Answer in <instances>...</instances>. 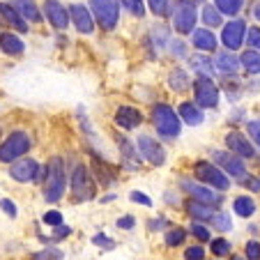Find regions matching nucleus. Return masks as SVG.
<instances>
[{
  "mask_svg": "<svg viewBox=\"0 0 260 260\" xmlns=\"http://www.w3.org/2000/svg\"><path fill=\"white\" fill-rule=\"evenodd\" d=\"M150 122H152L154 132L164 138V141H175L182 134V120L177 115V111H173V106L168 104H154L150 111Z\"/></svg>",
  "mask_w": 260,
  "mask_h": 260,
  "instance_id": "obj_1",
  "label": "nucleus"
},
{
  "mask_svg": "<svg viewBox=\"0 0 260 260\" xmlns=\"http://www.w3.org/2000/svg\"><path fill=\"white\" fill-rule=\"evenodd\" d=\"M44 201L55 205L62 201L64 191H67V173H64L62 157H51L46 164V180H44Z\"/></svg>",
  "mask_w": 260,
  "mask_h": 260,
  "instance_id": "obj_2",
  "label": "nucleus"
},
{
  "mask_svg": "<svg viewBox=\"0 0 260 260\" xmlns=\"http://www.w3.org/2000/svg\"><path fill=\"white\" fill-rule=\"evenodd\" d=\"M69 189H72V203H88L97 196V184L92 180V173L85 164H76L72 168L69 177Z\"/></svg>",
  "mask_w": 260,
  "mask_h": 260,
  "instance_id": "obj_3",
  "label": "nucleus"
},
{
  "mask_svg": "<svg viewBox=\"0 0 260 260\" xmlns=\"http://www.w3.org/2000/svg\"><path fill=\"white\" fill-rule=\"evenodd\" d=\"M193 180L205 184V187H210V189H214V191H219V193H226L233 184L231 177L212 161H196L193 164Z\"/></svg>",
  "mask_w": 260,
  "mask_h": 260,
  "instance_id": "obj_4",
  "label": "nucleus"
},
{
  "mask_svg": "<svg viewBox=\"0 0 260 260\" xmlns=\"http://www.w3.org/2000/svg\"><path fill=\"white\" fill-rule=\"evenodd\" d=\"M32 150V141L23 129L7 134V138L0 143V164H14L19 159H23L25 154Z\"/></svg>",
  "mask_w": 260,
  "mask_h": 260,
  "instance_id": "obj_5",
  "label": "nucleus"
},
{
  "mask_svg": "<svg viewBox=\"0 0 260 260\" xmlns=\"http://www.w3.org/2000/svg\"><path fill=\"white\" fill-rule=\"evenodd\" d=\"M180 189L184 193H187L191 201H198V203H205V205L210 207H219L221 203H223V193L214 191V189L205 187V184H201V182L191 180V177H180Z\"/></svg>",
  "mask_w": 260,
  "mask_h": 260,
  "instance_id": "obj_6",
  "label": "nucleus"
},
{
  "mask_svg": "<svg viewBox=\"0 0 260 260\" xmlns=\"http://www.w3.org/2000/svg\"><path fill=\"white\" fill-rule=\"evenodd\" d=\"M136 147H138L141 159L143 161H147L150 166L161 168L164 164H166V150H164L161 143H159L154 136H150V134H138Z\"/></svg>",
  "mask_w": 260,
  "mask_h": 260,
  "instance_id": "obj_7",
  "label": "nucleus"
},
{
  "mask_svg": "<svg viewBox=\"0 0 260 260\" xmlns=\"http://www.w3.org/2000/svg\"><path fill=\"white\" fill-rule=\"evenodd\" d=\"M193 104L198 108H216L219 106V88L214 85V81L207 76H198L193 81Z\"/></svg>",
  "mask_w": 260,
  "mask_h": 260,
  "instance_id": "obj_8",
  "label": "nucleus"
},
{
  "mask_svg": "<svg viewBox=\"0 0 260 260\" xmlns=\"http://www.w3.org/2000/svg\"><path fill=\"white\" fill-rule=\"evenodd\" d=\"M212 164H216V166L226 173L228 177H235L237 182H240L244 175H249L244 159L235 157V154L228 152V150L226 152H223V150H214V152H212Z\"/></svg>",
  "mask_w": 260,
  "mask_h": 260,
  "instance_id": "obj_9",
  "label": "nucleus"
},
{
  "mask_svg": "<svg viewBox=\"0 0 260 260\" xmlns=\"http://www.w3.org/2000/svg\"><path fill=\"white\" fill-rule=\"evenodd\" d=\"M90 10L102 28H115V23H118V3L115 0H90Z\"/></svg>",
  "mask_w": 260,
  "mask_h": 260,
  "instance_id": "obj_10",
  "label": "nucleus"
},
{
  "mask_svg": "<svg viewBox=\"0 0 260 260\" xmlns=\"http://www.w3.org/2000/svg\"><path fill=\"white\" fill-rule=\"evenodd\" d=\"M7 173H10V177L14 182H19V184H30V182L37 180L40 164L35 161V159H30V157H23V159H19V161L10 164Z\"/></svg>",
  "mask_w": 260,
  "mask_h": 260,
  "instance_id": "obj_11",
  "label": "nucleus"
},
{
  "mask_svg": "<svg viewBox=\"0 0 260 260\" xmlns=\"http://www.w3.org/2000/svg\"><path fill=\"white\" fill-rule=\"evenodd\" d=\"M226 147H228V152H233L235 157L240 159H253L255 157V145L251 143L249 136H244L242 132H231L226 134Z\"/></svg>",
  "mask_w": 260,
  "mask_h": 260,
  "instance_id": "obj_12",
  "label": "nucleus"
},
{
  "mask_svg": "<svg viewBox=\"0 0 260 260\" xmlns=\"http://www.w3.org/2000/svg\"><path fill=\"white\" fill-rule=\"evenodd\" d=\"M115 141H118V150H120V159H122V166L127 168V171H141V154H138V147L136 143H132V138L122 136V134H118L115 136Z\"/></svg>",
  "mask_w": 260,
  "mask_h": 260,
  "instance_id": "obj_13",
  "label": "nucleus"
},
{
  "mask_svg": "<svg viewBox=\"0 0 260 260\" xmlns=\"http://www.w3.org/2000/svg\"><path fill=\"white\" fill-rule=\"evenodd\" d=\"M246 37V23L240 19L231 21V23L223 25V32H221V42H223V46H226L228 51H235L242 46V42H244Z\"/></svg>",
  "mask_w": 260,
  "mask_h": 260,
  "instance_id": "obj_14",
  "label": "nucleus"
},
{
  "mask_svg": "<svg viewBox=\"0 0 260 260\" xmlns=\"http://www.w3.org/2000/svg\"><path fill=\"white\" fill-rule=\"evenodd\" d=\"M115 124L124 132H132V129H138L143 124V113L136 106H120L115 111Z\"/></svg>",
  "mask_w": 260,
  "mask_h": 260,
  "instance_id": "obj_15",
  "label": "nucleus"
},
{
  "mask_svg": "<svg viewBox=\"0 0 260 260\" xmlns=\"http://www.w3.org/2000/svg\"><path fill=\"white\" fill-rule=\"evenodd\" d=\"M92 177H94V182H97L99 187H111L113 184V180H115V171H113V166L106 161V159H102V157H97V154H92Z\"/></svg>",
  "mask_w": 260,
  "mask_h": 260,
  "instance_id": "obj_16",
  "label": "nucleus"
},
{
  "mask_svg": "<svg viewBox=\"0 0 260 260\" xmlns=\"http://www.w3.org/2000/svg\"><path fill=\"white\" fill-rule=\"evenodd\" d=\"M182 207H184V212H187V216L191 221H201V223H210L212 216L216 214V207H210L205 205V203H198V201H184L182 203Z\"/></svg>",
  "mask_w": 260,
  "mask_h": 260,
  "instance_id": "obj_17",
  "label": "nucleus"
},
{
  "mask_svg": "<svg viewBox=\"0 0 260 260\" xmlns=\"http://www.w3.org/2000/svg\"><path fill=\"white\" fill-rule=\"evenodd\" d=\"M173 23H175V30L180 35H187L193 30V23H196V10L193 5H180L173 14Z\"/></svg>",
  "mask_w": 260,
  "mask_h": 260,
  "instance_id": "obj_18",
  "label": "nucleus"
},
{
  "mask_svg": "<svg viewBox=\"0 0 260 260\" xmlns=\"http://www.w3.org/2000/svg\"><path fill=\"white\" fill-rule=\"evenodd\" d=\"M44 14H46V19L51 21V25H53V28L62 30V28H67V25H69V12L60 5L58 0H46Z\"/></svg>",
  "mask_w": 260,
  "mask_h": 260,
  "instance_id": "obj_19",
  "label": "nucleus"
},
{
  "mask_svg": "<svg viewBox=\"0 0 260 260\" xmlns=\"http://www.w3.org/2000/svg\"><path fill=\"white\" fill-rule=\"evenodd\" d=\"M177 115L187 127H201L205 122V113L193 102H182L180 108H177Z\"/></svg>",
  "mask_w": 260,
  "mask_h": 260,
  "instance_id": "obj_20",
  "label": "nucleus"
},
{
  "mask_svg": "<svg viewBox=\"0 0 260 260\" xmlns=\"http://www.w3.org/2000/svg\"><path fill=\"white\" fill-rule=\"evenodd\" d=\"M69 16H72L74 25H76V30L83 35H90L94 30V23H92V16H90V12L85 10L83 5H72L69 7Z\"/></svg>",
  "mask_w": 260,
  "mask_h": 260,
  "instance_id": "obj_21",
  "label": "nucleus"
},
{
  "mask_svg": "<svg viewBox=\"0 0 260 260\" xmlns=\"http://www.w3.org/2000/svg\"><path fill=\"white\" fill-rule=\"evenodd\" d=\"M214 69L221 74L233 76V74H237V69H240V58H235V55L228 53V51H221L214 60Z\"/></svg>",
  "mask_w": 260,
  "mask_h": 260,
  "instance_id": "obj_22",
  "label": "nucleus"
},
{
  "mask_svg": "<svg viewBox=\"0 0 260 260\" xmlns=\"http://www.w3.org/2000/svg\"><path fill=\"white\" fill-rule=\"evenodd\" d=\"M0 16L12 25V28L21 30V32H28V23L23 21V16L16 12L14 5H7V3H0Z\"/></svg>",
  "mask_w": 260,
  "mask_h": 260,
  "instance_id": "obj_23",
  "label": "nucleus"
},
{
  "mask_svg": "<svg viewBox=\"0 0 260 260\" xmlns=\"http://www.w3.org/2000/svg\"><path fill=\"white\" fill-rule=\"evenodd\" d=\"M23 42L21 37H16L14 32H0V51L7 55H21L23 53Z\"/></svg>",
  "mask_w": 260,
  "mask_h": 260,
  "instance_id": "obj_24",
  "label": "nucleus"
},
{
  "mask_svg": "<svg viewBox=\"0 0 260 260\" xmlns=\"http://www.w3.org/2000/svg\"><path fill=\"white\" fill-rule=\"evenodd\" d=\"M255 210H258V205H255V201L251 196H237L235 201H233V212H235L240 219H251V216L255 214Z\"/></svg>",
  "mask_w": 260,
  "mask_h": 260,
  "instance_id": "obj_25",
  "label": "nucleus"
},
{
  "mask_svg": "<svg viewBox=\"0 0 260 260\" xmlns=\"http://www.w3.org/2000/svg\"><path fill=\"white\" fill-rule=\"evenodd\" d=\"M187 235L189 231L182 226H171L166 233H164V242H166L168 249H177V246L187 244Z\"/></svg>",
  "mask_w": 260,
  "mask_h": 260,
  "instance_id": "obj_26",
  "label": "nucleus"
},
{
  "mask_svg": "<svg viewBox=\"0 0 260 260\" xmlns=\"http://www.w3.org/2000/svg\"><path fill=\"white\" fill-rule=\"evenodd\" d=\"M193 46L198 51H214L216 49V37L210 32V30L201 28V30H193V37H191Z\"/></svg>",
  "mask_w": 260,
  "mask_h": 260,
  "instance_id": "obj_27",
  "label": "nucleus"
},
{
  "mask_svg": "<svg viewBox=\"0 0 260 260\" xmlns=\"http://www.w3.org/2000/svg\"><path fill=\"white\" fill-rule=\"evenodd\" d=\"M16 7V12H19L21 16H25L28 21H40L42 14H40V7L35 5L32 0H12Z\"/></svg>",
  "mask_w": 260,
  "mask_h": 260,
  "instance_id": "obj_28",
  "label": "nucleus"
},
{
  "mask_svg": "<svg viewBox=\"0 0 260 260\" xmlns=\"http://www.w3.org/2000/svg\"><path fill=\"white\" fill-rule=\"evenodd\" d=\"M168 85H171V90H175V92H187L189 88V76L184 69H173L171 74H168Z\"/></svg>",
  "mask_w": 260,
  "mask_h": 260,
  "instance_id": "obj_29",
  "label": "nucleus"
},
{
  "mask_svg": "<svg viewBox=\"0 0 260 260\" xmlns=\"http://www.w3.org/2000/svg\"><path fill=\"white\" fill-rule=\"evenodd\" d=\"M210 253L214 255L216 260L219 258H228L233 253V244L226 240V237H212L210 242Z\"/></svg>",
  "mask_w": 260,
  "mask_h": 260,
  "instance_id": "obj_30",
  "label": "nucleus"
},
{
  "mask_svg": "<svg viewBox=\"0 0 260 260\" xmlns=\"http://www.w3.org/2000/svg\"><path fill=\"white\" fill-rule=\"evenodd\" d=\"M240 64L246 69L249 74H260V51H244V53L240 55Z\"/></svg>",
  "mask_w": 260,
  "mask_h": 260,
  "instance_id": "obj_31",
  "label": "nucleus"
},
{
  "mask_svg": "<svg viewBox=\"0 0 260 260\" xmlns=\"http://www.w3.org/2000/svg\"><path fill=\"white\" fill-rule=\"evenodd\" d=\"M210 226L214 228V231H219V233H231L233 231V219H231L228 212L216 210V214L212 216V221H210Z\"/></svg>",
  "mask_w": 260,
  "mask_h": 260,
  "instance_id": "obj_32",
  "label": "nucleus"
},
{
  "mask_svg": "<svg viewBox=\"0 0 260 260\" xmlns=\"http://www.w3.org/2000/svg\"><path fill=\"white\" fill-rule=\"evenodd\" d=\"M189 235H193V240H198V244H210L212 242V231L205 226V223H201V221H191L189 223Z\"/></svg>",
  "mask_w": 260,
  "mask_h": 260,
  "instance_id": "obj_33",
  "label": "nucleus"
},
{
  "mask_svg": "<svg viewBox=\"0 0 260 260\" xmlns=\"http://www.w3.org/2000/svg\"><path fill=\"white\" fill-rule=\"evenodd\" d=\"M203 23L207 25V28H216V25H221V12L216 10V5H203Z\"/></svg>",
  "mask_w": 260,
  "mask_h": 260,
  "instance_id": "obj_34",
  "label": "nucleus"
},
{
  "mask_svg": "<svg viewBox=\"0 0 260 260\" xmlns=\"http://www.w3.org/2000/svg\"><path fill=\"white\" fill-rule=\"evenodd\" d=\"M191 67L196 69L201 76H207V79H212V74H214V62L207 58H203V55H196V58H191Z\"/></svg>",
  "mask_w": 260,
  "mask_h": 260,
  "instance_id": "obj_35",
  "label": "nucleus"
},
{
  "mask_svg": "<svg viewBox=\"0 0 260 260\" xmlns=\"http://www.w3.org/2000/svg\"><path fill=\"white\" fill-rule=\"evenodd\" d=\"M32 260H64V253H62V249L51 244V246L40 249L37 253H32Z\"/></svg>",
  "mask_w": 260,
  "mask_h": 260,
  "instance_id": "obj_36",
  "label": "nucleus"
},
{
  "mask_svg": "<svg viewBox=\"0 0 260 260\" xmlns=\"http://www.w3.org/2000/svg\"><path fill=\"white\" fill-rule=\"evenodd\" d=\"M216 3V10L219 12H223V14H228V16H235L237 12L242 10V3L244 0H214Z\"/></svg>",
  "mask_w": 260,
  "mask_h": 260,
  "instance_id": "obj_37",
  "label": "nucleus"
},
{
  "mask_svg": "<svg viewBox=\"0 0 260 260\" xmlns=\"http://www.w3.org/2000/svg\"><path fill=\"white\" fill-rule=\"evenodd\" d=\"M90 242H92L94 246H99V249H102V251H113L115 246H118V244H115V240H113V237H108L106 233H94V235H92V240H90Z\"/></svg>",
  "mask_w": 260,
  "mask_h": 260,
  "instance_id": "obj_38",
  "label": "nucleus"
},
{
  "mask_svg": "<svg viewBox=\"0 0 260 260\" xmlns=\"http://www.w3.org/2000/svg\"><path fill=\"white\" fill-rule=\"evenodd\" d=\"M182 260H207L205 258V246L203 244H189L182 253Z\"/></svg>",
  "mask_w": 260,
  "mask_h": 260,
  "instance_id": "obj_39",
  "label": "nucleus"
},
{
  "mask_svg": "<svg viewBox=\"0 0 260 260\" xmlns=\"http://www.w3.org/2000/svg\"><path fill=\"white\" fill-rule=\"evenodd\" d=\"M147 5H150V12L157 16H168V12H171L168 0H147Z\"/></svg>",
  "mask_w": 260,
  "mask_h": 260,
  "instance_id": "obj_40",
  "label": "nucleus"
},
{
  "mask_svg": "<svg viewBox=\"0 0 260 260\" xmlns=\"http://www.w3.org/2000/svg\"><path fill=\"white\" fill-rule=\"evenodd\" d=\"M173 223L166 219V216H154V219L147 221V231L150 233H159V231H168Z\"/></svg>",
  "mask_w": 260,
  "mask_h": 260,
  "instance_id": "obj_41",
  "label": "nucleus"
},
{
  "mask_svg": "<svg viewBox=\"0 0 260 260\" xmlns=\"http://www.w3.org/2000/svg\"><path fill=\"white\" fill-rule=\"evenodd\" d=\"M42 221H44L46 226H51V228H58V226H62V223H64V221H62V212H60V210H49V212H44Z\"/></svg>",
  "mask_w": 260,
  "mask_h": 260,
  "instance_id": "obj_42",
  "label": "nucleus"
},
{
  "mask_svg": "<svg viewBox=\"0 0 260 260\" xmlns=\"http://www.w3.org/2000/svg\"><path fill=\"white\" fill-rule=\"evenodd\" d=\"M244 258L246 260H260V240H249L244 244Z\"/></svg>",
  "mask_w": 260,
  "mask_h": 260,
  "instance_id": "obj_43",
  "label": "nucleus"
},
{
  "mask_svg": "<svg viewBox=\"0 0 260 260\" xmlns=\"http://www.w3.org/2000/svg\"><path fill=\"white\" fill-rule=\"evenodd\" d=\"M115 226L120 228V231H134L136 228V216L134 214H122L115 219Z\"/></svg>",
  "mask_w": 260,
  "mask_h": 260,
  "instance_id": "obj_44",
  "label": "nucleus"
},
{
  "mask_svg": "<svg viewBox=\"0 0 260 260\" xmlns=\"http://www.w3.org/2000/svg\"><path fill=\"white\" fill-rule=\"evenodd\" d=\"M240 187L249 189V191H253V193H260V177H255V175H244V177L240 180Z\"/></svg>",
  "mask_w": 260,
  "mask_h": 260,
  "instance_id": "obj_45",
  "label": "nucleus"
},
{
  "mask_svg": "<svg viewBox=\"0 0 260 260\" xmlns=\"http://www.w3.org/2000/svg\"><path fill=\"white\" fill-rule=\"evenodd\" d=\"M129 201L132 203H136V205H143V207H152V198L147 196V193H143V191H129Z\"/></svg>",
  "mask_w": 260,
  "mask_h": 260,
  "instance_id": "obj_46",
  "label": "nucleus"
},
{
  "mask_svg": "<svg viewBox=\"0 0 260 260\" xmlns=\"http://www.w3.org/2000/svg\"><path fill=\"white\" fill-rule=\"evenodd\" d=\"M134 16H143L145 14V5H143V0H120Z\"/></svg>",
  "mask_w": 260,
  "mask_h": 260,
  "instance_id": "obj_47",
  "label": "nucleus"
},
{
  "mask_svg": "<svg viewBox=\"0 0 260 260\" xmlns=\"http://www.w3.org/2000/svg\"><path fill=\"white\" fill-rule=\"evenodd\" d=\"M246 134H249L251 141L260 147V120H249V124H246Z\"/></svg>",
  "mask_w": 260,
  "mask_h": 260,
  "instance_id": "obj_48",
  "label": "nucleus"
},
{
  "mask_svg": "<svg viewBox=\"0 0 260 260\" xmlns=\"http://www.w3.org/2000/svg\"><path fill=\"white\" fill-rule=\"evenodd\" d=\"M0 210L5 212L10 219H16V216H19V210H16V205H14L12 198H0Z\"/></svg>",
  "mask_w": 260,
  "mask_h": 260,
  "instance_id": "obj_49",
  "label": "nucleus"
},
{
  "mask_svg": "<svg viewBox=\"0 0 260 260\" xmlns=\"http://www.w3.org/2000/svg\"><path fill=\"white\" fill-rule=\"evenodd\" d=\"M72 235V228L69 226H58V228H53V233H51V240H53V244H58V242H64L67 237Z\"/></svg>",
  "mask_w": 260,
  "mask_h": 260,
  "instance_id": "obj_50",
  "label": "nucleus"
},
{
  "mask_svg": "<svg viewBox=\"0 0 260 260\" xmlns=\"http://www.w3.org/2000/svg\"><path fill=\"white\" fill-rule=\"evenodd\" d=\"M246 44L253 46V51H260V28H251L246 32Z\"/></svg>",
  "mask_w": 260,
  "mask_h": 260,
  "instance_id": "obj_51",
  "label": "nucleus"
},
{
  "mask_svg": "<svg viewBox=\"0 0 260 260\" xmlns=\"http://www.w3.org/2000/svg\"><path fill=\"white\" fill-rule=\"evenodd\" d=\"M171 44V51L175 55H180V58H187V49H184V42H180V40H173V42H168Z\"/></svg>",
  "mask_w": 260,
  "mask_h": 260,
  "instance_id": "obj_52",
  "label": "nucleus"
},
{
  "mask_svg": "<svg viewBox=\"0 0 260 260\" xmlns=\"http://www.w3.org/2000/svg\"><path fill=\"white\" fill-rule=\"evenodd\" d=\"M164 203H166V205L177 207V205H180V198H177L175 191H166V193H164Z\"/></svg>",
  "mask_w": 260,
  "mask_h": 260,
  "instance_id": "obj_53",
  "label": "nucleus"
},
{
  "mask_svg": "<svg viewBox=\"0 0 260 260\" xmlns=\"http://www.w3.org/2000/svg\"><path fill=\"white\" fill-rule=\"evenodd\" d=\"M115 198H118V196H115V193H106V196L102 198V203H104V205H106V203H113Z\"/></svg>",
  "mask_w": 260,
  "mask_h": 260,
  "instance_id": "obj_54",
  "label": "nucleus"
},
{
  "mask_svg": "<svg viewBox=\"0 0 260 260\" xmlns=\"http://www.w3.org/2000/svg\"><path fill=\"white\" fill-rule=\"evenodd\" d=\"M228 260H246V258L242 253H231V255H228Z\"/></svg>",
  "mask_w": 260,
  "mask_h": 260,
  "instance_id": "obj_55",
  "label": "nucleus"
},
{
  "mask_svg": "<svg viewBox=\"0 0 260 260\" xmlns=\"http://www.w3.org/2000/svg\"><path fill=\"white\" fill-rule=\"evenodd\" d=\"M253 14H255V19L260 21V5H255V10H253Z\"/></svg>",
  "mask_w": 260,
  "mask_h": 260,
  "instance_id": "obj_56",
  "label": "nucleus"
},
{
  "mask_svg": "<svg viewBox=\"0 0 260 260\" xmlns=\"http://www.w3.org/2000/svg\"><path fill=\"white\" fill-rule=\"evenodd\" d=\"M191 3H205V0H184V5H191Z\"/></svg>",
  "mask_w": 260,
  "mask_h": 260,
  "instance_id": "obj_57",
  "label": "nucleus"
},
{
  "mask_svg": "<svg viewBox=\"0 0 260 260\" xmlns=\"http://www.w3.org/2000/svg\"><path fill=\"white\" fill-rule=\"evenodd\" d=\"M0 136H3V127H0Z\"/></svg>",
  "mask_w": 260,
  "mask_h": 260,
  "instance_id": "obj_58",
  "label": "nucleus"
},
{
  "mask_svg": "<svg viewBox=\"0 0 260 260\" xmlns=\"http://www.w3.org/2000/svg\"><path fill=\"white\" fill-rule=\"evenodd\" d=\"M207 260H216V258H207Z\"/></svg>",
  "mask_w": 260,
  "mask_h": 260,
  "instance_id": "obj_59",
  "label": "nucleus"
}]
</instances>
